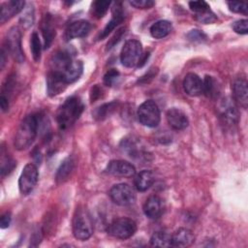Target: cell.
I'll list each match as a JSON object with an SVG mask.
<instances>
[{"label": "cell", "mask_w": 248, "mask_h": 248, "mask_svg": "<svg viewBox=\"0 0 248 248\" xmlns=\"http://www.w3.org/2000/svg\"><path fill=\"white\" fill-rule=\"evenodd\" d=\"M39 123L40 119L36 114L27 115L22 119L14 140L15 147L17 150L26 149L33 143L38 133Z\"/></svg>", "instance_id": "obj_1"}, {"label": "cell", "mask_w": 248, "mask_h": 248, "mask_svg": "<svg viewBox=\"0 0 248 248\" xmlns=\"http://www.w3.org/2000/svg\"><path fill=\"white\" fill-rule=\"evenodd\" d=\"M84 109L82 101L76 96L67 99L64 104L59 108L56 120L60 129L65 130L71 127L81 115Z\"/></svg>", "instance_id": "obj_2"}, {"label": "cell", "mask_w": 248, "mask_h": 248, "mask_svg": "<svg viewBox=\"0 0 248 248\" xmlns=\"http://www.w3.org/2000/svg\"><path fill=\"white\" fill-rule=\"evenodd\" d=\"M73 234L78 240H87L93 234V220L89 211L79 206L76 209L72 223Z\"/></svg>", "instance_id": "obj_3"}, {"label": "cell", "mask_w": 248, "mask_h": 248, "mask_svg": "<svg viewBox=\"0 0 248 248\" xmlns=\"http://www.w3.org/2000/svg\"><path fill=\"white\" fill-rule=\"evenodd\" d=\"M136 231V222L127 217H121L113 220L107 228L108 233L118 239L130 238L135 234Z\"/></svg>", "instance_id": "obj_4"}, {"label": "cell", "mask_w": 248, "mask_h": 248, "mask_svg": "<svg viewBox=\"0 0 248 248\" xmlns=\"http://www.w3.org/2000/svg\"><path fill=\"white\" fill-rule=\"evenodd\" d=\"M139 121L149 128H154L158 126L161 119L160 109L157 104L152 100H147L143 102L138 108L137 111Z\"/></svg>", "instance_id": "obj_5"}, {"label": "cell", "mask_w": 248, "mask_h": 248, "mask_svg": "<svg viewBox=\"0 0 248 248\" xmlns=\"http://www.w3.org/2000/svg\"><path fill=\"white\" fill-rule=\"evenodd\" d=\"M142 55V46L140 41L132 39L127 41L120 52V61L123 66L133 68L138 66Z\"/></svg>", "instance_id": "obj_6"}, {"label": "cell", "mask_w": 248, "mask_h": 248, "mask_svg": "<svg viewBox=\"0 0 248 248\" xmlns=\"http://www.w3.org/2000/svg\"><path fill=\"white\" fill-rule=\"evenodd\" d=\"M109 197L114 203L121 206L131 205L136 201V194L134 189L126 183L113 185L109 190Z\"/></svg>", "instance_id": "obj_7"}, {"label": "cell", "mask_w": 248, "mask_h": 248, "mask_svg": "<svg viewBox=\"0 0 248 248\" xmlns=\"http://www.w3.org/2000/svg\"><path fill=\"white\" fill-rule=\"evenodd\" d=\"M38 177L39 172L37 167L32 163L27 164L23 168L18 179V188L20 193L22 195L30 194L38 182Z\"/></svg>", "instance_id": "obj_8"}, {"label": "cell", "mask_w": 248, "mask_h": 248, "mask_svg": "<svg viewBox=\"0 0 248 248\" xmlns=\"http://www.w3.org/2000/svg\"><path fill=\"white\" fill-rule=\"evenodd\" d=\"M6 46L16 62L21 63L24 60V53L21 48V34L18 28L13 27L9 30L6 38Z\"/></svg>", "instance_id": "obj_9"}, {"label": "cell", "mask_w": 248, "mask_h": 248, "mask_svg": "<svg viewBox=\"0 0 248 248\" xmlns=\"http://www.w3.org/2000/svg\"><path fill=\"white\" fill-rule=\"evenodd\" d=\"M107 172L118 177H132L136 173L135 167L124 160H112L106 169Z\"/></svg>", "instance_id": "obj_10"}, {"label": "cell", "mask_w": 248, "mask_h": 248, "mask_svg": "<svg viewBox=\"0 0 248 248\" xmlns=\"http://www.w3.org/2000/svg\"><path fill=\"white\" fill-rule=\"evenodd\" d=\"M233 101L240 105L243 108L248 105V87L245 78H235L232 83Z\"/></svg>", "instance_id": "obj_11"}, {"label": "cell", "mask_w": 248, "mask_h": 248, "mask_svg": "<svg viewBox=\"0 0 248 248\" xmlns=\"http://www.w3.org/2000/svg\"><path fill=\"white\" fill-rule=\"evenodd\" d=\"M68 83L63 76L55 71H50L46 76V89L49 96L53 97L65 90Z\"/></svg>", "instance_id": "obj_12"}, {"label": "cell", "mask_w": 248, "mask_h": 248, "mask_svg": "<svg viewBox=\"0 0 248 248\" xmlns=\"http://www.w3.org/2000/svg\"><path fill=\"white\" fill-rule=\"evenodd\" d=\"M220 115L224 122L228 124H235L238 121V110L235 102L230 98L224 99L219 107Z\"/></svg>", "instance_id": "obj_13"}, {"label": "cell", "mask_w": 248, "mask_h": 248, "mask_svg": "<svg viewBox=\"0 0 248 248\" xmlns=\"http://www.w3.org/2000/svg\"><path fill=\"white\" fill-rule=\"evenodd\" d=\"M182 85L189 96H199L202 93V80L195 73H188L183 79Z\"/></svg>", "instance_id": "obj_14"}, {"label": "cell", "mask_w": 248, "mask_h": 248, "mask_svg": "<svg viewBox=\"0 0 248 248\" xmlns=\"http://www.w3.org/2000/svg\"><path fill=\"white\" fill-rule=\"evenodd\" d=\"M167 121L169 125L174 130H183L188 124L189 120L187 115L179 108H172L167 111Z\"/></svg>", "instance_id": "obj_15"}, {"label": "cell", "mask_w": 248, "mask_h": 248, "mask_svg": "<svg viewBox=\"0 0 248 248\" xmlns=\"http://www.w3.org/2000/svg\"><path fill=\"white\" fill-rule=\"evenodd\" d=\"M25 6L24 1H16V0H11L8 2H5L1 5V10H0V22L4 23L10 18H12L16 14L20 13Z\"/></svg>", "instance_id": "obj_16"}, {"label": "cell", "mask_w": 248, "mask_h": 248, "mask_svg": "<svg viewBox=\"0 0 248 248\" xmlns=\"http://www.w3.org/2000/svg\"><path fill=\"white\" fill-rule=\"evenodd\" d=\"M91 29V25L87 20L79 19L72 22L66 29L65 37L67 40L81 38L86 36Z\"/></svg>", "instance_id": "obj_17"}, {"label": "cell", "mask_w": 248, "mask_h": 248, "mask_svg": "<svg viewBox=\"0 0 248 248\" xmlns=\"http://www.w3.org/2000/svg\"><path fill=\"white\" fill-rule=\"evenodd\" d=\"M143 212L149 219H157L163 212L162 200L158 196H150L143 204Z\"/></svg>", "instance_id": "obj_18"}, {"label": "cell", "mask_w": 248, "mask_h": 248, "mask_svg": "<svg viewBox=\"0 0 248 248\" xmlns=\"http://www.w3.org/2000/svg\"><path fill=\"white\" fill-rule=\"evenodd\" d=\"M194 233L186 229L180 228L176 230L171 235V246L173 247H188L194 243Z\"/></svg>", "instance_id": "obj_19"}, {"label": "cell", "mask_w": 248, "mask_h": 248, "mask_svg": "<svg viewBox=\"0 0 248 248\" xmlns=\"http://www.w3.org/2000/svg\"><path fill=\"white\" fill-rule=\"evenodd\" d=\"M124 19V14L122 10L121 3H115L114 7L112 8V17L109 22L106 25V27L101 31L98 39L102 40L106 38L119 23H121Z\"/></svg>", "instance_id": "obj_20"}, {"label": "cell", "mask_w": 248, "mask_h": 248, "mask_svg": "<svg viewBox=\"0 0 248 248\" xmlns=\"http://www.w3.org/2000/svg\"><path fill=\"white\" fill-rule=\"evenodd\" d=\"M73 60L74 59L72 55L68 51H65V50L58 51L52 56L51 71H55L62 74L69 67V65L72 63Z\"/></svg>", "instance_id": "obj_21"}, {"label": "cell", "mask_w": 248, "mask_h": 248, "mask_svg": "<svg viewBox=\"0 0 248 248\" xmlns=\"http://www.w3.org/2000/svg\"><path fill=\"white\" fill-rule=\"evenodd\" d=\"M154 181H155V177L153 172L151 170H143L136 175L134 179V184L138 191L144 192L152 186Z\"/></svg>", "instance_id": "obj_22"}, {"label": "cell", "mask_w": 248, "mask_h": 248, "mask_svg": "<svg viewBox=\"0 0 248 248\" xmlns=\"http://www.w3.org/2000/svg\"><path fill=\"white\" fill-rule=\"evenodd\" d=\"M41 30L44 37V47L48 48L55 37V29L52 25V19L50 15L45 16L41 24Z\"/></svg>", "instance_id": "obj_23"}, {"label": "cell", "mask_w": 248, "mask_h": 248, "mask_svg": "<svg viewBox=\"0 0 248 248\" xmlns=\"http://www.w3.org/2000/svg\"><path fill=\"white\" fill-rule=\"evenodd\" d=\"M83 70V65L82 62L79 60H73L72 63L69 65V67L61 74L66 80V82L72 83L75 82L79 78V77L82 74Z\"/></svg>", "instance_id": "obj_24"}, {"label": "cell", "mask_w": 248, "mask_h": 248, "mask_svg": "<svg viewBox=\"0 0 248 248\" xmlns=\"http://www.w3.org/2000/svg\"><path fill=\"white\" fill-rule=\"evenodd\" d=\"M172 29V25L168 20H158L150 27V34L155 39H163L168 36Z\"/></svg>", "instance_id": "obj_25"}, {"label": "cell", "mask_w": 248, "mask_h": 248, "mask_svg": "<svg viewBox=\"0 0 248 248\" xmlns=\"http://www.w3.org/2000/svg\"><path fill=\"white\" fill-rule=\"evenodd\" d=\"M220 91L216 79L211 76H205L202 80V93L208 98H215Z\"/></svg>", "instance_id": "obj_26"}, {"label": "cell", "mask_w": 248, "mask_h": 248, "mask_svg": "<svg viewBox=\"0 0 248 248\" xmlns=\"http://www.w3.org/2000/svg\"><path fill=\"white\" fill-rule=\"evenodd\" d=\"M73 170H74V160L71 157H68L62 162L59 169L57 170L56 181L58 183L65 181L69 177Z\"/></svg>", "instance_id": "obj_27"}, {"label": "cell", "mask_w": 248, "mask_h": 248, "mask_svg": "<svg viewBox=\"0 0 248 248\" xmlns=\"http://www.w3.org/2000/svg\"><path fill=\"white\" fill-rule=\"evenodd\" d=\"M150 244L157 247H170L171 235L166 232H156L150 238Z\"/></svg>", "instance_id": "obj_28"}, {"label": "cell", "mask_w": 248, "mask_h": 248, "mask_svg": "<svg viewBox=\"0 0 248 248\" xmlns=\"http://www.w3.org/2000/svg\"><path fill=\"white\" fill-rule=\"evenodd\" d=\"M0 165H1V175L4 176L8 173H10L14 168L16 167V162L13 160L4 150V148H1V159H0Z\"/></svg>", "instance_id": "obj_29"}, {"label": "cell", "mask_w": 248, "mask_h": 248, "mask_svg": "<svg viewBox=\"0 0 248 248\" xmlns=\"http://www.w3.org/2000/svg\"><path fill=\"white\" fill-rule=\"evenodd\" d=\"M110 1H106V0H98L92 3V13L95 17L101 18L103 17L108 10V7L110 6Z\"/></svg>", "instance_id": "obj_30"}, {"label": "cell", "mask_w": 248, "mask_h": 248, "mask_svg": "<svg viewBox=\"0 0 248 248\" xmlns=\"http://www.w3.org/2000/svg\"><path fill=\"white\" fill-rule=\"evenodd\" d=\"M30 48L32 52L33 59L38 62L41 59V51H42V46H41V41L39 38V35L37 32H33L31 35V40H30Z\"/></svg>", "instance_id": "obj_31"}, {"label": "cell", "mask_w": 248, "mask_h": 248, "mask_svg": "<svg viewBox=\"0 0 248 248\" xmlns=\"http://www.w3.org/2000/svg\"><path fill=\"white\" fill-rule=\"evenodd\" d=\"M115 107H116L115 102H111V103H108V104L102 105L101 107H99L95 110V112H94L95 118H97L99 120H103V119L107 118L108 115H110L112 113Z\"/></svg>", "instance_id": "obj_32"}, {"label": "cell", "mask_w": 248, "mask_h": 248, "mask_svg": "<svg viewBox=\"0 0 248 248\" xmlns=\"http://www.w3.org/2000/svg\"><path fill=\"white\" fill-rule=\"evenodd\" d=\"M189 7L191 11H193L196 15H201L210 10L209 5L205 1H202V0L189 2Z\"/></svg>", "instance_id": "obj_33"}, {"label": "cell", "mask_w": 248, "mask_h": 248, "mask_svg": "<svg viewBox=\"0 0 248 248\" xmlns=\"http://www.w3.org/2000/svg\"><path fill=\"white\" fill-rule=\"evenodd\" d=\"M119 78V72L115 69H109L104 76V83L107 86H112Z\"/></svg>", "instance_id": "obj_34"}, {"label": "cell", "mask_w": 248, "mask_h": 248, "mask_svg": "<svg viewBox=\"0 0 248 248\" xmlns=\"http://www.w3.org/2000/svg\"><path fill=\"white\" fill-rule=\"evenodd\" d=\"M230 10L233 13H237V14H244L247 15V10H248V6L246 3L243 2H228L227 3Z\"/></svg>", "instance_id": "obj_35"}, {"label": "cell", "mask_w": 248, "mask_h": 248, "mask_svg": "<svg viewBox=\"0 0 248 248\" xmlns=\"http://www.w3.org/2000/svg\"><path fill=\"white\" fill-rule=\"evenodd\" d=\"M33 21H34V10H33V8H31V9L29 8L25 11L23 16H21L20 23L25 28H27L33 24Z\"/></svg>", "instance_id": "obj_36"}, {"label": "cell", "mask_w": 248, "mask_h": 248, "mask_svg": "<svg viewBox=\"0 0 248 248\" xmlns=\"http://www.w3.org/2000/svg\"><path fill=\"white\" fill-rule=\"evenodd\" d=\"M232 29L234 30V32H236L237 34H241V35H245L248 33V20L247 19H239L236 20L233 24H232Z\"/></svg>", "instance_id": "obj_37"}, {"label": "cell", "mask_w": 248, "mask_h": 248, "mask_svg": "<svg viewBox=\"0 0 248 248\" xmlns=\"http://www.w3.org/2000/svg\"><path fill=\"white\" fill-rule=\"evenodd\" d=\"M125 31H126V28L125 27H121L119 29L116 30L115 34L112 36V38L108 41V43L107 44V50L110 49L111 47H113L120 40L121 38L123 37V35L125 34Z\"/></svg>", "instance_id": "obj_38"}, {"label": "cell", "mask_w": 248, "mask_h": 248, "mask_svg": "<svg viewBox=\"0 0 248 248\" xmlns=\"http://www.w3.org/2000/svg\"><path fill=\"white\" fill-rule=\"evenodd\" d=\"M196 18L202 23H211L216 20V16L211 12V10H209L203 14H201V15H196Z\"/></svg>", "instance_id": "obj_39"}, {"label": "cell", "mask_w": 248, "mask_h": 248, "mask_svg": "<svg viewBox=\"0 0 248 248\" xmlns=\"http://www.w3.org/2000/svg\"><path fill=\"white\" fill-rule=\"evenodd\" d=\"M130 4L137 9H149L154 5L152 0H132Z\"/></svg>", "instance_id": "obj_40"}, {"label": "cell", "mask_w": 248, "mask_h": 248, "mask_svg": "<svg viewBox=\"0 0 248 248\" xmlns=\"http://www.w3.org/2000/svg\"><path fill=\"white\" fill-rule=\"evenodd\" d=\"M187 37H188V39H189L190 41H192V42H202L203 40L206 39L205 34H203V33H202V31H200V30H196V29L190 31V32L188 33Z\"/></svg>", "instance_id": "obj_41"}, {"label": "cell", "mask_w": 248, "mask_h": 248, "mask_svg": "<svg viewBox=\"0 0 248 248\" xmlns=\"http://www.w3.org/2000/svg\"><path fill=\"white\" fill-rule=\"evenodd\" d=\"M10 223H11V214L6 212L4 213L2 216H1V219H0V227L2 229H6L10 226Z\"/></svg>", "instance_id": "obj_42"}, {"label": "cell", "mask_w": 248, "mask_h": 248, "mask_svg": "<svg viewBox=\"0 0 248 248\" xmlns=\"http://www.w3.org/2000/svg\"><path fill=\"white\" fill-rule=\"evenodd\" d=\"M101 92H102V90H101V88L99 86L95 85L94 87H92L91 88V93H90L91 101L94 102L95 100H97L101 96Z\"/></svg>", "instance_id": "obj_43"}, {"label": "cell", "mask_w": 248, "mask_h": 248, "mask_svg": "<svg viewBox=\"0 0 248 248\" xmlns=\"http://www.w3.org/2000/svg\"><path fill=\"white\" fill-rule=\"evenodd\" d=\"M0 105H1V108L3 111L8 110L9 108V102H8V98L5 95H1L0 97Z\"/></svg>", "instance_id": "obj_44"}, {"label": "cell", "mask_w": 248, "mask_h": 248, "mask_svg": "<svg viewBox=\"0 0 248 248\" xmlns=\"http://www.w3.org/2000/svg\"><path fill=\"white\" fill-rule=\"evenodd\" d=\"M5 55H6L5 50H4V48H2V49H1V51H0V68H1V69H3V68H4L5 63H6Z\"/></svg>", "instance_id": "obj_45"}]
</instances>
